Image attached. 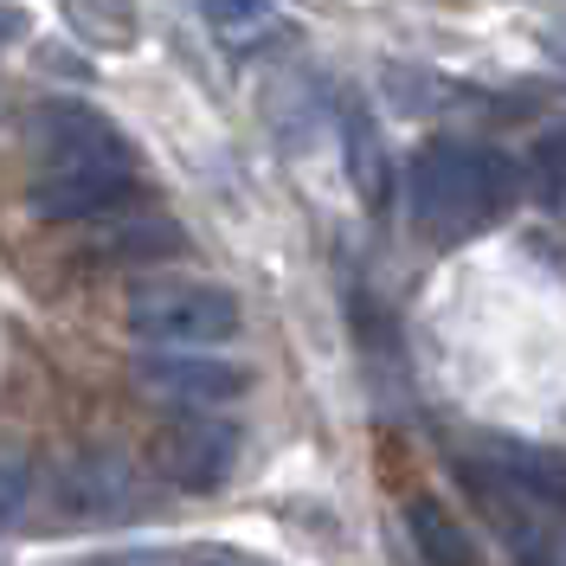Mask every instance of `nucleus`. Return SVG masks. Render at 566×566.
<instances>
[{"instance_id":"1","label":"nucleus","mask_w":566,"mask_h":566,"mask_svg":"<svg viewBox=\"0 0 566 566\" xmlns=\"http://www.w3.org/2000/svg\"><path fill=\"white\" fill-rule=\"evenodd\" d=\"M515 200V168L476 142H438L412 161V219L424 232H470Z\"/></svg>"},{"instance_id":"2","label":"nucleus","mask_w":566,"mask_h":566,"mask_svg":"<svg viewBox=\"0 0 566 566\" xmlns=\"http://www.w3.org/2000/svg\"><path fill=\"white\" fill-rule=\"evenodd\" d=\"M129 335L155 354H212L239 335V296L226 283H148L129 296Z\"/></svg>"},{"instance_id":"3","label":"nucleus","mask_w":566,"mask_h":566,"mask_svg":"<svg viewBox=\"0 0 566 566\" xmlns=\"http://www.w3.org/2000/svg\"><path fill=\"white\" fill-rule=\"evenodd\" d=\"M33 136L39 148L59 161L52 175H84V168H104V175H129V136L109 123L104 109L52 97L33 109Z\"/></svg>"},{"instance_id":"4","label":"nucleus","mask_w":566,"mask_h":566,"mask_svg":"<svg viewBox=\"0 0 566 566\" xmlns=\"http://www.w3.org/2000/svg\"><path fill=\"white\" fill-rule=\"evenodd\" d=\"M148 458H155V470H161L175 490L207 495L239 470V424L212 419V412H187V419L155 431V451H148Z\"/></svg>"},{"instance_id":"5","label":"nucleus","mask_w":566,"mask_h":566,"mask_svg":"<svg viewBox=\"0 0 566 566\" xmlns=\"http://www.w3.org/2000/svg\"><path fill=\"white\" fill-rule=\"evenodd\" d=\"M155 187H142L136 175H104V168H84V175H45L33 180L27 207L45 226H109L123 212H136Z\"/></svg>"},{"instance_id":"6","label":"nucleus","mask_w":566,"mask_h":566,"mask_svg":"<svg viewBox=\"0 0 566 566\" xmlns=\"http://www.w3.org/2000/svg\"><path fill=\"white\" fill-rule=\"evenodd\" d=\"M142 380L155 392H168V399H180V406H219V399L245 392V367H232L219 354H148Z\"/></svg>"},{"instance_id":"7","label":"nucleus","mask_w":566,"mask_h":566,"mask_svg":"<svg viewBox=\"0 0 566 566\" xmlns=\"http://www.w3.org/2000/svg\"><path fill=\"white\" fill-rule=\"evenodd\" d=\"M65 495H71V509L77 515H91V522H109V515H129V502H136V483H129V470L116 458H84V463H71V476H65Z\"/></svg>"},{"instance_id":"8","label":"nucleus","mask_w":566,"mask_h":566,"mask_svg":"<svg viewBox=\"0 0 566 566\" xmlns=\"http://www.w3.org/2000/svg\"><path fill=\"white\" fill-rule=\"evenodd\" d=\"M406 528H412V547H419L424 566H476V547L470 534L458 528V515L431 495H412L406 502Z\"/></svg>"},{"instance_id":"9","label":"nucleus","mask_w":566,"mask_h":566,"mask_svg":"<svg viewBox=\"0 0 566 566\" xmlns=\"http://www.w3.org/2000/svg\"><path fill=\"white\" fill-rule=\"evenodd\" d=\"M187 245V232H180L175 219H161V212H136V219H123V226H109L97 258L104 264H161V258H175Z\"/></svg>"},{"instance_id":"10","label":"nucleus","mask_w":566,"mask_h":566,"mask_svg":"<svg viewBox=\"0 0 566 566\" xmlns=\"http://www.w3.org/2000/svg\"><path fill=\"white\" fill-rule=\"evenodd\" d=\"M495 463H502V476H509L522 495L566 502V463L554 458V451H541V444H502V451H495Z\"/></svg>"},{"instance_id":"11","label":"nucleus","mask_w":566,"mask_h":566,"mask_svg":"<svg viewBox=\"0 0 566 566\" xmlns=\"http://www.w3.org/2000/svg\"><path fill=\"white\" fill-rule=\"evenodd\" d=\"M27 495H33L27 470H20V463H0V522H13V515L27 509Z\"/></svg>"},{"instance_id":"12","label":"nucleus","mask_w":566,"mask_h":566,"mask_svg":"<svg viewBox=\"0 0 566 566\" xmlns=\"http://www.w3.org/2000/svg\"><path fill=\"white\" fill-rule=\"evenodd\" d=\"M0 33H13V13H7V7H0Z\"/></svg>"}]
</instances>
